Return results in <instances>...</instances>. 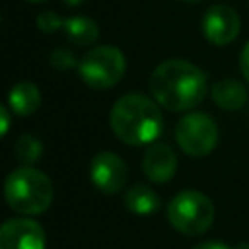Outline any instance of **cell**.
I'll return each mask as SVG.
<instances>
[{
  "label": "cell",
  "mask_w": 249,
  "mask_h": 249,
  "mask_svg": "<svg viewBox=\"0 0 249 249\" xmlns=\"http://www.w3.org/2000/svg\"><path fill=\"white\" fill-rule=\"evenodd\" d=\"M150 91L161 107L175 113L189 111L202 103L206 95V76L189 60L169 58L152 70Z\"/></svg>",
  "instance_id": "obj_1"
},
{
  "label": "cell",
  "mask_w": 249,
  "mask_h": 249,
  "mask_svg": "<svg viewBox=\"0 0 249 249\" xmlns=\"http://www.w3.org/2000/svg\"><path fill=\"white\" fill-rule=\"evenodd\" d=\"M109 124L121 142L128 146H144L160 136L163 119L154 99L132 91L115 101L109 113Z\"/></svg>",
  "instance_id": "obj_2"
},
{
  "label": "cell",
  "mask_w": 249,
  "mask_h": 249,
  "mask_svg": "<svg viewBox=\"0 0 249 249\" xmlns=\"http://www.w3.org/2000/svg\"><path fill=\"white\" fill-rule=\"evenodd\" d=\"M53 195L54 191L51 179L33 165L14 169L4 183V196L8 206L23 216H37L49 210Z\"/></svg>",
  "instance_id": "obj_3"
},
{
  "label": "cell",
  "mask_w": 249,
  "mask_h": 249,
  "mask_svg": "<svg viewBox=\"0 0 249 249\" xmlns=\"http://www.w3.org/2000/svg\"><path fill=\"white\" fill-rule=\"evenodd\" d=\"M214 204L200 191H181L167 204L169 224L185 235H200L214 222Z\"/></svg>",
  "instance_id": "obj_4"
},
{
  "label": "cell",
  "mask_w": 249,
  "mask_h": 249,
  "mask_svg": "<svg viewBox=\"0 0 249 249\" xmlns=\"http://www.w3.org/2000/svg\"><path fill=\"white\" fill-rule=\"evenodd\" d=\"M126 70V58L115 45L89 49L78 64L80 78L93 89H107L121 82Z\"/></svg>",
  "instance_id": "obj_5"
},
{
  "label": "cell",
  "mask_w": 249,
  "mask_h": 249,
  "mask_svg": "<svg viewBox=\"0 0 249 249\" xmlns=\"http://www.w3.org/2000/svg\"><path fill=\"white\" fill-rule=\"evenodd\" d=\"M179 148L191 158L208 156L218 144V126L206 113H187L175 126Z\"/></svg>",
  "instance_id": "obj_6"
},
{
  "label": "cell",
  "mask_w": 249,
  "mask_h": 249,
  "mask_svg": "<svg viewBox=\"0 0 249 249\" xmlns=\"http://www.w3.org/2000/svg\"><path fill=\"white\" fill-rule=\"evenodd\" d=\"M89 179L105 195H115L124 189L128 179V169L124 160L115 152H99L91 158Z\"/></svg>",
  "instance_id": "obj_7"
},
{
  "label": "cell",
  "mask_w": 249,
  "mask_h": 249,
  "mask_svg": "<svg viewBox=\"0 0 249 249\" xmlns=\"http://www.w3.org/2000/svg\"><path fill=\"white\" fill-rule=\"evenodd\" d=\"M45 230L31 218H12L0 228V249H45Z\"/></svg>",
  "instance_id": "obj_8"
},
{
  "label": "cell",
  "mask_w": 249,
  "mask_h": 249,
  "mask_svg": "<svg viewBox=\"0 0 249 249\" xmlns=\"http://www.w3.org/2000/svg\"><path fill=\"white\" fill-rule=\"evenodd\" d=\"M239 27H241V21H239L237 12L224 4H216L208 8L202 18L204 37L212 45H218V47L230 45L239 35Z\"/></svg>",
  "instance_id": "obj_9"
},
{
  "label": "cell",
  "mask_w": 249,
  "mask_h": 249,
  "mask_svg": "<svg viewBox=\"0 0 249 249\" xmlns=\"http://www.w3.org/2000/svg\"><path fill=\"white\" fill-rule=\"evenodd\" d=\"M144 175L154 183H167L177 171V156L167 144H152L142 160Z\"/></svg>",
  "instance_id": "obj_10"
},
{
  "label": "cell",
  "mask_w": 249,
  "mask_h": 249,
  "mask_svg": "<svg viewBox=\"0 0 249 249\" xmlns=\"http://www.w3.org/2000/svg\"><path fill=\"white\" fill-rule=\"evenodd\" d=\"M210 95H212L214 103L226 111H237L247 101L245 86L233 78H224V80L216 82L210 89Z\"/></svg>",
  "instance_id": "obj_11"
},
{
  "label": "cell",
  "mask_w": 249,
  "mask_h": 249,
  "mask_svg": "<svg viewBox=\"0 0 249 249\" xmlns=\"http://www.w3.org/2000/svg\"><path fill=\"white\" fill-rule=\"evenodd\" d=\"M8 105L19 117L33 115L41 105V91L33 82H19L10 89Z\"/></svg>",
  "instance_id": "obj_12"
},
{
  "label": "cell",
  "mask_w": 249,
  "mask_h": 249,
  "mask_svg": "<svg viewBox=\"0 0 249 249\" xmlns=\"http://www.w3.org/2000/svg\"><path fill=\"white\" fill-rule=\"evenodd\" d=\"M124 206L136 216H150L158 212L160 196L148 185H134L124 193Z\"/></svg>",
  "instance_id": "obj_13"
},
{
  "label": "cell",
  "mask_w": 249,
  "mask_h": 249,
  "mask_svg": "<svg viewBox=\"0 0 249 249\" xmlns=\"http://www.w3.org/2000/svg\"><path fill=\"white\" fill-rule=\"evenodd\" d=\"M62 29H64L66 39L78 47H88L99 37L97 23L88 16H72V18L64 19Z\"/></svg>",
  "instance_id": "obj_14"
},
{
  "label": "cell",
  "mask_w": 249,
  "mask_h": 249,
  "mask_svg": "<svg viewBox=\"0 0 249 249\" xmlns=\"http://www.w3.org/2000/svg\"><path fill=\"white\" fill-rule=\"evenodd\" d=\"M14 152H16V158H18L23 165H33L35 161L41 160L43 144H41V140H39L37 136H33V134H21V136L16 140Z\"/></svg>",
  "instance_id": "obj_15"
},
{
  "label": "cell",
  "mask_w": 249,
  "mask_h": 249,
  "mask_svg": "<svg viewBox=\"0 0 249 249\" xmlns=\"http://www.w3.org/2000/svg\"><path fill=\"white\" fill-rule=\"evenodd\" d=\"M51 64L56 70H70V68H78V60L74 58V54L68 49H54L51 53Z\"/></svg>",
  "instance_id": "obj_16"
},
{
  "label": "cell",
  "mask_w": 249,
  "mask_h": 249,
  "mask_svg": "<svg viewBox=\"0 0 249 249\" xmlns=\"http://www.w3.org/2000/svg\"><path fill=\"white\" fill-rule=\"evenodd\" d=\"M37 25H39V29H41L43 33H54V31H58L60 27H64V19H62L56 12L49 10V12L39 14Z\"/></svg>",
  "instance_id": "obj_17"
},
{
  "label": "cell",
  "mask_w": 249,
  "mask_h": 249,
  "mask_svg": "<svg viewBox=\"0 0 249 249\" xmlns=\"http://www.w3.org/2000/svg\"><path fill=\"white\" fill-rule=\"evenodd\" d=\"M239 68H241V74L243 78L249 82V41L245 43L241 54H239Z\"/></svg>",
  "instance_id": "obj_18"
},
{
  "label": "cell",
  "mask_w": 249,
  "mask_h": 249,
  "mask_svg": "<svg viewBox=\"0 0 249 249\" xmlns=\"http://www.w3.org/2000/svg\"><path fill=\"white\" fill-rule=\"evenodd\" d=\"M0 119H2L0 132H2V136H6V132H8V128H10V115H8V107H0Z\"/></svg>",
  "instance_id": "obj_19"
},
{
  "label": "cell",
  "mask_w": 249,
  "mask_h": 249,
  "mask_svg": "<svg viewBox=\"0 0 249 249\" xmlns=\"http://www.w3.org/2000/svg\"><path fill=\"white\" fill-rule=\"evenodd\" d=\"M193 249H231V247H228V245L222 243V241H204V243L195 245Z\"/></svg>",
  "instance_id": "obj_20"
},
{
  "label": "cell",
  "mask_w": 249,
  "mask_h": 249,
  "mask_svg": "<svg viewBox=\"0 0 249 249\" xmlns=\"http://www.w3.org/2000/svg\"><path fill=\"white\" fill-rule=\"evenodd\" d=\"M86 0H62V4H66V6H80V4H84Z\"/></svg>",
  "instance_id": "obj_21"
},
{
  "label": "cell",
  "mask_w": 249,
  "mask_h": 249,
  "mask_svg": "<svg viewBox=\"0 0 249 249\" xmlns=\"http://www.w3.org/2000/svg\"><path fill=\"white\" fill-rule=\"evenodd\" d=\"M235 249H249V245H247V243H241V245H237Z\"/></svg>",
  "instance_id": "obj_22"
},
{
  "label": "cell",
  "mask_w": 249,
  "mask_h": 249,
  "mask_svg": "<svg viewBox=\"0 0 249 249\" xmlns=\"http://www.w3.org/2000/svg\"><path fill=\"white\" fill-rule=\"evenodd\" d=\"M27 2H35V4H39V2H45V0H27Z\"/></svg>",
  "instance_id": "obj_23"
},
{
  "label": "cell",
  "mask_w": 249,
  "mask_h": 249,
  "mask_svg": "<svg viewBox=\"0 0 249 249\" xmlns=\"http://www.w3.org/2000/svg\"><path fill=\"white\" fill-rule=\"evenodd\" d=\"M181 2H200V0H181Z\"/></svg>",
  "instance_id": "obj_24"
}]
</instances>
